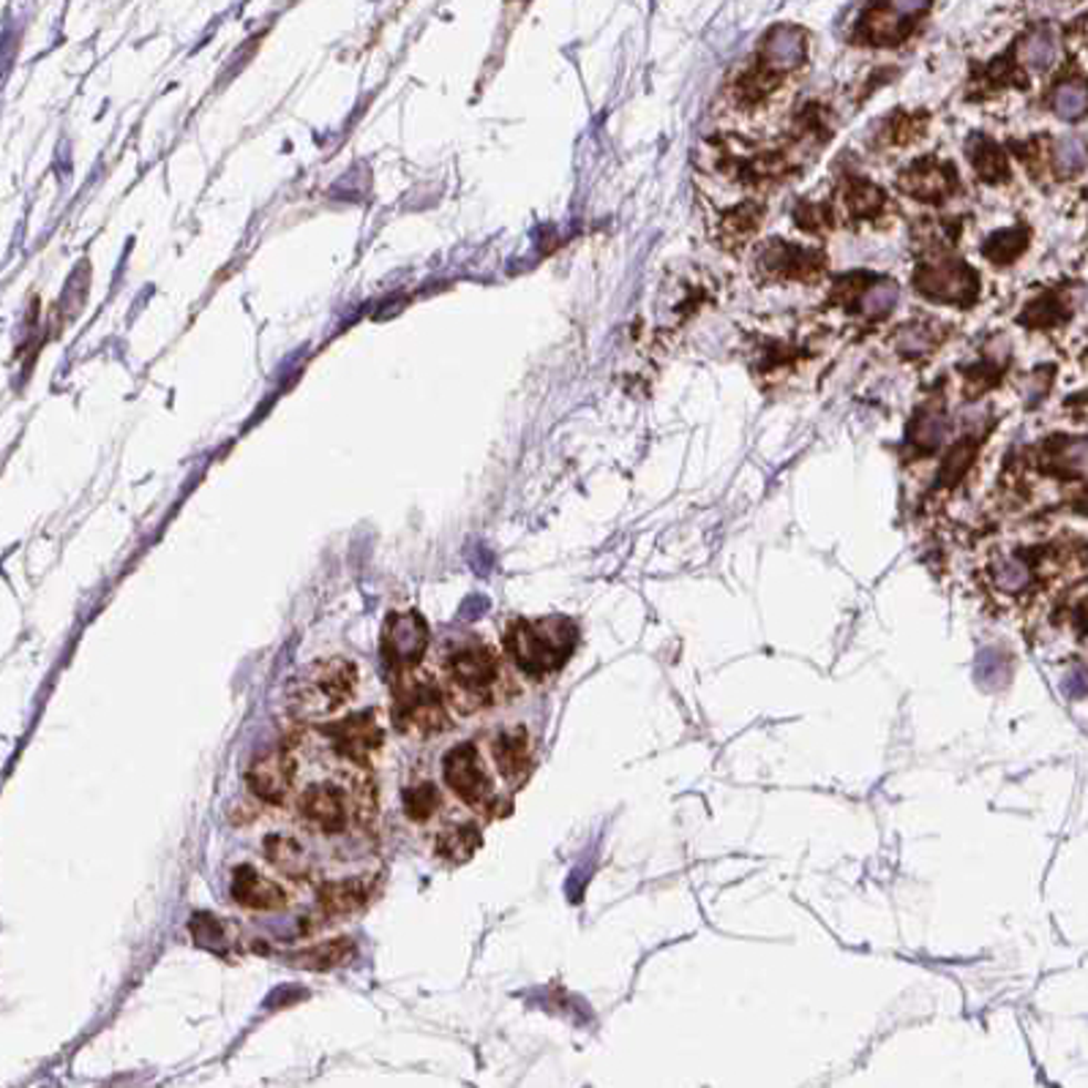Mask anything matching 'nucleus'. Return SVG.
<instances>
[{
    "mask_svg": "<svg viewBox=\"0 0 1088 1088\" xmlns=\"http://www.w3.org/2000/svg\"><path fill=\"white\" fill-rule=\"evenodd\" d=\"M380 890V881L374 875H355V879H341V881H328V884L320 887V911L325 916H333V920H341V916L358 914V911L366 909L372 903V898Z\"/></svg>",
    "mask_w": 1088,
    "mask_h": 1088,
    "instance_id": "obj_13",
    "label": "nucleus"
},
{
    "mask_svg": "<svg viewBox=\"0 0 1088 1088\" xmlns=\"http://www.w3.org/2000/svg\"><path fill=\"white\" fill-rule=\"evenodd\" d=\"M246 784L251 791L262 799V802L281 805L296 784V758H292L290 745H279L276 750L265 753L257 758L246 773Z\"/></svg>",
    "mask_w": 1088,
    "mask_h": 1088,
    "instance_id": "obj_11",
    "label": "nucleus"
},
{
    "mask_svg": "<svg viewBox=\"0 0 1088 1088\" xmlns=\"http://www.w3.org/2000/svg\"><path fill=\"white\" fill-rule=\"evenodd\" d=\"M445 696L458 713H478L497 702L502 682V663L494 646L480 639H467L445 652Z\"/></svg>",
    "mask_w": 1088,
    "mask_h": 1088,
    "instance_id": "obj_1",
    "label": "nucleus"
},
{
    "mask_svg": "<svg viewBox=\"0 0 1088 1088\" xmlns=\"http://www.w3.org/2000/svg\"><path fill=\"white\" fill-rule=\"evenodd\" d=\"M968 156H972L976 173H980L985 180H991V184L993 180H1002L1004 175H1007V158H1004V153L998 151L996 145L987 143V139L974 143V148L968 151Z\"/></svg>",
    "mask_w": 1088,
    "mask_h": 1088,
    "instance_id": "obj_31",
    "label": "nucleus"
},
{
    "mask_svg": "<svg viewBox=\"0 0 1088 1088\" xmlns=\"http://www.w3.org/2000/svg\"><path fill=\"white\" fill-rule=\"evenodd\" d=\"M758 262L764 265L767 276H786V279H794V276H814L819 270L821 260L808 249H799V246L791 243H769L767 249L758 255Z\"/></svg>",
    "mask_w": 1088,
    "mask_h": 1088,
    "instance_id": "obj_16",
    "label": "nucleus"
},
{
    "mask_svg": "<svg viewBox=\"0 0 1088 1088\" xmlns=\"http://www.w3.org/2000/svg\"><path fill=\"white\" fill-rule=\"evenodd\" d=\"M808 58V39L799 28L794 25H778L767 33L761 41V52H758V61L767 72L786 76L791 72H797L799 66Z\"/></svg>",
    "mask_w": 1088,
    "mask_h": 1088,
    "instance_id": "obj_14",
    "label": "nucleus"
},
{
    "mask_svg": "<svg viewBox=\"0 0 1088 1088\" xmlns=\"http://www.w3.org/2000/svg\"><path fill=\"white\" fill-rule=\"evenodd\" d=\"M950 437V417L939 410H925L911 428V445L922 453L939 450Z\"/></svg>",
    "mask_w": 1088,
    "mask_h": 1088,
    "instance_id": "obj_24",
    "label": "nucleus"
},
{
    "mask_svg": "<svg viewBox=\"0 0 1088 1088\" xmlns=\"http://www.w3.org/2000/svg\"><path fill=\"white\" fill-rule=\"evenodd\" d=\"M936 328L928 322H905L895 333V350L905 358H920L936 346Z\"/></svg>",
    "mask_w": 1088,
    "mask_h": 1088,
    "instance_id": "obj_26",
    "label": "nucleus"
},
{
    "mask_svg": "<svg viewBox=\"0 0 1088 1088\" xmlns=\"http://www.w3.org/2000/svg\"><path fill=\"white\" fill-rule=\"evenodd\" d=\"M1028 246V235L1023 229H998L985 240V257L993 262H1013Z\"/></svg>",
    "mask_w": 1088,
    "mask_h": 1088,
    "instance_id": "obj_28",
    "label": "nucleus"
},
{
    "mask_svg": "<svg viewBox=\"0 0 1088 1088\" xmlns=\"http://www.w3.org/2000/svg\"><path fill=\"white\" fill-rule=\"evenodd\" d=\"M478 849H480V829L475 825L443 829V832L437 835V843H434V851H437L443 860H448L453 864L469 862Z\"/></svg>",
    "mask_w": 1088,
    "mask_h": 1088,
    "instance_id": "obj_21",
    "label": "nucleus"
},
{
    "mask_svg": "<svg viewBox=\"0 0 1088 1088\" xmlns=\"http://www.w3.org/2000/svg\"><path fill=\"white\" fill-rule=\"evenodd\" d=\"M914 290L928 301L963 305L980 296V276L963 260L941 257V260H928L916 268Z\"/></svg>",
    "mask_w": 1088,
    "mask_h": 1088,
    "instance_id": "obj_5",
    "label": "nucleus"
},
{
    "mask_svg": "<svg viewBox=\"0 0 1088 1088\" xmlns=\"http://www.w3.org/2000/svg\"><path fill=\"white\" fill-rule=\"evenodd\" d=\"M1050 467L1064 475H1088V439H1064L1050 450Z\"/></svg>",
    "mask_w": 1088,
    "mask_h": 1088,
    "instance_id": "obj_29",
    "label": "nucleus"
},
{
    "mask_svg": "<svg viewBox=\"0 0 1088 1088\" xmlns=\"http://www.w3.org/2000/svg\"><path fill=\"white\" fill-rule=\"evenodd\" d=\"M432 631L417 611H393L382 628V657L391 672H410L423 663Z\"/></svg>",
    "mask_w": 1088,
    "mask_h": 1088,
    "instance_id": "obj_7",
    "label": "nucleus"
},
{
    "mask_svg": "<svg viewBox=\"0 0 1088 1088\" xmlns=\"http://www.w3.org/2000/svg\"><path fill=\"white\" fill-rule=\"evenodd\" d=\"M358 687V669L346 657H331V661L311 663L298 676V687L292 693L298 713L303 717H322L344 707Z\"/></svg>",
    "mask_w": 1088,
    "mask_h": 1088,
    "instance_id": "obj_4",
    "label": "nucleus"
},
{
    "mask_svg": "<svg viewBox=\"0 0 1088 1088\" xmlns=\"http://www.w3.org/2000/svg\"><path fill=\"white\" fill-rule=\"evenodd\" d=\"M439 805H443L439 788L434 784H428V780L426 784L410 786L407 791H404V810H407L410 819L417 821V825H423V821L432 819V816L439 810Z\"/></svg>",
    "mask_w": 1088,
    "mask_h": 1088,
    "instance_id": "obj_27",
    "label": "nucleus"
},
{
    "mask_svg": "<svg viewBox=\"0 0 1088 1088\" xmlns=\"http://www.w3.org/2000/svg\"><path fill=\"white\" fill-rule=\"evenodd\" d=\"M391 691V717L398 732L417 739L448 732L450 715L445 709V691L432 674L417 672V669L393 672Z\"/></svg>",
    "mask_w": 1088,
    "mask_h": 1088,
    "instance_id": "obj_3",
    "label": "nucleus"
},
{
    "mask_svg": "<svg viewBox=\"0 0 1088 1088\" xmlns=\"http://www.w3.org/2000/svg\"><path fill=\"white\" fill-rule=\"evenodd\" d=\"M576 646V625L568 616L516 620L505 631V652L521 674L543 680L568 663Z\"/></svg>",
    "mask_w": 1088,
    "mask_h": 1088,
    "instance_id": "obj_2",
    "label": "nucleus"
},
{
    "mask_svg": "<svg viewBox=\"0 0 1088 1088\" xmlns=\"http://www.w3.org/2000/svg\"><path fill=\"white\" fill-rule=\"evenodd\" d=\"M265 860L281 870L290 879H305L309 875V860H305L303 846L287 835H270L265 838Z\"/></svg>",
    "mask_w": 1088,
    "mask_h": 1088,
    "instance_id": "obj_19",
    "label": "nucleus"
},
{
    "mask_svg": "<svg viewBox=\"0 0 1088 1088\" xmlns=\"http://www.w3.org/2000/svg\"><path fill=\"white\" fill-rule=\"evenodd\" d=\"M320 734L331 739V748L336 750L339 758L352 761L355 767H372L374 756L385 745V728L376 721V713H372V709L336 723H325V726H320Z\"/></svg>",
    "mask_w": 1088,
    "mask_h": 1088,
    "instance_id": "obj_8",
    "label": "nucleus"
},
{
    "mask_svg": "<svg viewBox=\"0 0 1088 1088\" xmlns=\"http://www.w3.org/2000/svg\"><path fill=\"white\" fill-rule=\"evenodd\" d=\"M491 753L505 780H525L529 773V739L525 728L516 726L499 732L491 743Z\"/></svg>",
    "mask_w": 1088,
    "mask_h": 1088,
    "instance_id": "obj_18",
    "label": "nucleus"
},
{
    "mask_svg": "<svg viewBox=\"0 0 1088 1088\" xmlns=\"http://www.w3.org/2000/svg\"><path fill=\"white\" fill-rule=\"evenodd\" d=\"M974 676L976 682H980V687H985V691H998V687L1007 685L1009 680V657L1004 655L1002 650L987 646V650H982L980 657H976Z\"/></svg>",
    "mask_w": 1088,
    "mask_h": 1088,
    "instance_id": "obj_25",
    "label": "nucleus"
},
{
    "mask_svg": "<svg viewBox=\"0 0 1088 1088\" xmlns=\"http://www.w3.org/2000/svg\"><path fill=\"white\" fill-rule=\"evenodd\" d=\"M229 892H232L235 903L249 911H281L290 903V895L284 892V887L276 884L273 879L262 875L251 864H238L232 870V887H229Z\"/></svg>",
    "mask_w": 1088,
    "mask_h": 1088,
    "instance_id": "obj_12",
    "label": "nucleus"
},
{
    "mask_svg": "<svg viewBox=\"0 0 1088 1088\" xmlns=\"http://www.w3.org/2000/svg\"><path fill=\"white\" fill-rule=\"evenodd\" d=\"M352 810H358V802L339 784H311L298 797V814L303 816V821L325 835L344 832Z\"/></svg>",
    "mask_w": 1088,
    "mask_h": 1088,
    "instance_id": "obj_9",
    "label": "nucleus"
},
{
    "mask_svg": "<svg viewBox=\"0 0 1088 1088\" xmlns=\"http://www.w3.org/2000/svg\"><path fill=\"white\" fill-rule=\"evenodd\" d=\"M443 775H445V784L450 786V791L456 794L464 805H469V808L475 810L497 808L491 778H488L486 764L484 758H480L478 745L475 743H462L453 750H448V756H445L443 761Z\"/></svg>",
    "mask_w": 1088,
    "mask_h": 1088,
    "instance_id": "obj_6",
    "label": "nucleus"
},
{
    "mask_svg": "<svg viewBox=\"0 0 1088 1088\" xmlns=\"http://www.w3.org/2000/svg\"><path fill=\"white\" fill-rule=\"evenodd\" d=\"M901 303V287L892 279H879L868 284L857 296V314L864 320H884Z\"/></svg>",
    "mask_w": 1088,
    "mask_h": 1088,
    "instance_id": "obj_20",
    "label": "nucleus"
},
{
    "mask_svg": "<svg viewBox=\"0 0 1088 1088\" xmlns=\"http://www.w3.org/2000/svg\"><path fill=\"white\" fill-rule=\"evenodd\" d=\"M933 0H879V6L864 14L862 31L873 44H898L905 33H911V25L928 14Z\"/></svg>",
    "mask_w": 1088,
    "mask_h": 1088,
    "instance_id": "obj_10",
    "label": "nucleus"
},
{
    "mask_svg": "<svg viewBox=\"0 0 1088 1088\" xmlns=\"http://www.w3.org/2000/svg\"><path fill=\"white\" fill-rule=\"evenodd\" d=\"M1050 107L1061 121H1080L1088 115V82L1064 80L1053 87Z\"/></svg>",
    "mask_w": 1088,
    "mask_h": 1088,
    "instance_id": "obj_23",
    "label": "nucleus"
},
{
    "mask_svg": "<svg viewBox=\"0 0 1088 1088\" xmlns=\"http://www.w3.org/2000/svg\"><path fill=\"white\" fill-rule=\"evenodd\" d=\"M987 576H991L993 590L1004 592V595H1017V592H1026L1034 581V573H1032V568H1028V562L1020 560L1017 555L996 557V560L991 562V570H987Z\"/></svg>",
    "mask_w": 1088,
    "mask_h": 1088,
    "instance_id": "obj_22",
    "label": "nucleus"
},
{
    "mask_svg": "<svg viewBox=\"0 0 1088 1088\" xmlns=\"http://www.w3.org/2000/svg\"><path fill=\"white\" fill-rule=\"evenodd\" d=\"M1086 164H1088V148L1084 145V139L1064 137L1053 145V167H1056L1061 175L1080 173V169H1086Z\"/></svg>",
    "mask_w": 1088,
    "mask_h": 1088,
    "instance_id": "obj_32",
    "label": "nucleus"
},
{
    "mask_svg": "<svg viewBox=\"0 0 1088 1088\" xmlns=\"http://www.w3.org/2000/svg\"><path fill=\"white\" fill-rule=\"evenodd\" d=\"M188 931H191V936H194V941H197L199 946H205V950L219 952V955H225V950H227V944H229V939L225 936L227 922L216 920V916H210V914H197L191 922H188Z\"/></svg>",
    "mask_w": 1088,
    "mask_h": 1088,
    "instance_id": "obj_30",
    "label": "nucleus"
},
{
    "mask_svg": "<svg viewBox=\"0 0 1088 1088\" xmlns=\"http://www.w3.org/2000/svg\"><path fill=\"white\" fill-rule=\"evenodd\" d=\"M1061 687L1069 698H1086L1088 696V674L1084 672V669H1075V672H1069L1067 676H1064Z\"/></svg>",
    "mask_w": 1088,
    "mask_h": 1088,
    "instance_id": "obj_33",
    "label": "nucleus"
},
{
    "mask_svg": "<svg viewBox=\"0 0 1088 1088\" xmlns=\"http://www.w3.org/2000/svg\"><path fill=\"white\" fill-rule=\"evenodd\" d=\"M352 957H355V941L350 936H336L320 941L309 950L292 952V955H287V961H290V966L309 968V972H333V968L346 966Z\"/></svg>",
    "mask_w": 1088,
    "mask_h": 1088,
    "instance_id": "obj_17",
    "label": "nucleus"
},
{
    "mask_svg": "<svg viewBox=\"0 0 1088 1088\" xmlns=\"http://www.w3.org/2000/svg\"><path fill=\"white\" fill-rule=\"evenodd\" d=\"M1058 55H1061V39H1058V33L1050 25L1032 28L1015 44V63L1023 72H1048V69L1056 66Z\"/></svg>",
    "mask_w": 1088,
    "mask_h": 1088,
    "instance_id": "obj_15",
    "label": "nucleus"
}]
</instances>
